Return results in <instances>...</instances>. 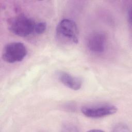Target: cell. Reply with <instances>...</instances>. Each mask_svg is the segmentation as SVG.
Listing matches in <instances>:
<instances>
[{
  "mask_svg": "<svg viewBox=\"0 0 132 132\" xmlns=\"http://www.w3.org/2000/svg\"><path fill=\"white\" fill-rule=\"evenodd\" d=\"M46 27V23L44 22H39L38 23H36L34 34L37 35H40L43 33L45 31Z\"/></svg>",
  "mask_w": 132,
  "mask_h": 132,
  "instance_id": "obj_7",
  "label": "cell"
},
{
  "mask_svg": "<svg viewBox=\"0 0 132 132\" xmlns=\"http://www.w3.org/2000/svg\"><path fill=\"white\" fill-rule=\"evenodd\" d=\"M56 36L58 41L63 44H77L79 32L76 24L69 19L61 20L56 27Z\"/></svg>",
  "mask_w": 132,
  "mask_h": 132,
  "instance_id": "obj_1",
  "label": "cell"
},
{
  "mask_svg": "<svg viewBox=\"0 0 132 132\" xmlns=\"http://www.w3.org/2000/svg\"><path fill=\"white\" fill-rule=\"evenodd\" d=\"M36 23L31 18L24 14L12 19L9 23V30L15 35L27 37L34 34Z\"/></svg>",
  "mask_w": 132,
  "mask_h": 132,
  "instance_id": "obj_2",
  "label": "cell"
},
{
  "mask_svg": "<svg viewBox=\"0 0 132 132\" xmlns=\"http://www.w3.org/2000/svg\"><path fill=\"white\" fill-rule=\"evenodd\" d=\"M27 54L25 45L20 42L9 43L4 47L2 58L6 62L12 63L22 61Z\"/></svg>",
  "mask_w": 132,
  "mask_h": 132,
  "instance_id": "obj_3",
  "label": "cell"
},
{
  "mask_svg": "<svg viewBox=\"0 0 132 132\" xmlns=\"http://www.w3.org/2000/svg\"><path fill=\"white\" fill-rule=\"evenodd\" d=\"M90 131H102V130H97V129H92V130H90Z\"/></svg>",
  "mask_w": 132,
  "mask_h": 132,
  "instance_id": "obj_10",
  "label": "cell"
},
{
  "mask_svg": "<svg viewBox=\"0 0 132 132\" xmlns=\"http://www.w3.org/2000/svg\"><path fill=\"white\" fill-rule=\"evenodd\" d=\"M81 111L87 117L100 118L116 113L117 108L109 104H96L84 106L82 107Z\"/></svg>",
  "mask_w": 132,
  "mask_h": 132,
  "instance_id": "obj_4",
  "label": "cell"
},
{
  "mask_svg": "<svg viewBox=\"0 0 132 132\" xmlns=\"http://www.w3.org/2000/svg\"><path fill=\"white\" fill-rule=\"evenodd\" d=\"M57 76L59 80L70 89L78 90L81 87L82 81L78 77L74 76L64 71L58 72Z\"/></svg>",
  "mask_w": 132,
  "mask_h": 132,
  "instance_id": "obj_6",
  "label": "cell"
},
{
  "mask_svg": "<svg viewBox=\"0 0 132 132\" xmlns=\"http://www.w3.org/2000/svg\"><path fill=\"white\" fill-rule=\"evenodd\" d=\"M129 8V11H128V17L129 18L128 21H129V22L130 23H131V7H130Z\"/></svg>",
  "mask_w": 132,
  "mask_h": 132,
  "instance_id": "obj_9",
  "label": "cell"
},
{
  "mask_svg": "<svg viewBox=\"0 0 132 132\" xmlns=\"http://www.w3.org/2000/svg\"><path fill=\"white\" fill-rule=\"evenodd\" d=\"M107 38L105 34L101 32H95L91 34L87 40V46L88 49L95 53H101L104 52L106 47Z\"/></svg>",
  "mask_w": 132,
  "mask_h": 132,
  "instance_id": "obj_5",
  "label": "cell"
},
{
  "mask_svg": "<svg viewBox=\"0 0 132 132\" xmlns=\"http://www.w3.org/2000/svg\"><path fill=\"white\" fill-rule=\"evenodd\" d=\"M112 131H129L128 126L124 123H118L112 128Z\"/></svg>",
  "mask_w": 132,
  "mask_h": 132,
  "instance_id": "obj_8",
  "label": "cell"
}]
</instances>
